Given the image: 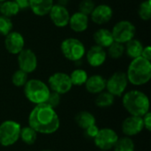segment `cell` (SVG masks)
Listing matches in <instances>:
<instances>
[{"label":"cell","instance_id":"obj_1","mask_svg":"<svg viewBox=\"0 0 151 151\" xmlns=\"http://www.w3.org/2000/svg\"><path fill=\"white\" fill-rule=\"evenodd\" d=\"M28 126L37 134H51L56 133L60 127V119L55 109L47 104L35 106L28 116Z\"/></svg>","mask_w":151,"mask_h":151},{"label":"cell","instance_id":"obj_2","mask_svg":"<svg viewBox=\"0 0 151 151\" xmlns=\"http://www.w3.org/2000/svg\"><path fill=\"white\" fill-rule=\"evenodd\" d=\"M122 104L131 116L143 117L150 111V99L141 90L133 89L125 93L122 97Z\"/></svg>","mask_w":151,"mask_h":151},{"label":"cell","instance_id":"obj_3","mask_svg":"<svg viewBox=\"0 0 151 151\" xmlns=\"http://www.w3.org/2000/svg\"><path fill=\"white\" fill-rule=\"evenodd\" d=\"M126 74L128 83L134 86H143L151 79V62L142 57L134 58L130 62Z\"/></svg>","mask_w":151,"mask_h":151},{"label":"cell","instance_id":"obj_4","mask_svg":"<svg viewBox=\"0 0 151 151\" xmlns=\"http://www.w3.org/2000/svg\"><path fill=\"white\" fill-rule=\"evenodd\" d=\"M50 89L48 85L39 79H30L24 86V95L32 104L37 105L46 103Z\"/></svg>","mask_w":151,"mask_h":151},{"label":"cell","instance_id":"obj_5","mask_svg":"<svg viewBox=\"0 0 151 151\" xmlns=\"http://www.w3.org/2000/svg\"><path fill=\"white\" fill-rule=\"evenodd\" d=\"M60 50L65 58L74 63L81 61L87 51L84 43L75 37L64 39L60 43Z\"/></svg>","mask_w":151,"mask_h":151},{"label":"cell","instance_id":"obj_6","mask_svg":"<svg viewBox=\"0 0 151 151\" xmlns=\"http://www.w3.org/2000/svg\"><path fill=\"white\" fill-rule=\"evenodd\" d=\"M21 126L14 120H5L0 124V145L10 147L19 140Z\"/></svg>","mask_w":151,"mask_h":151},{"label":"cell","instance_id":"obj_7","mask_svg":"<svg viewBox=\"0 0 151 151\" xmlns=\"http://www.w3.org/2000/svg\"><path fill=\"white\" fill-rule=\"evenodd\" d=\"M114 42L126 44L134 39L136 34V27L130 20L122 19L118 21L111 30Z\"/></svg>","mask_w":151,"mask_h":151},{"label":"cell","instance_id":"obj_8","mask_svg":"<svg viewBox=\"0 0 151 151\" xmlns=\"http://www.w3.org/2000/svg\"><path fill=\"white\" fill-rule=\"evenodd\" d=\"M128 85V80L125 72L118 71L113 73L106 80L105 89L113 96H121Z\"/></svg>","mask_w":151,"mask_h":151},{"label":"cell","instance_id":"obj_9","mask_svg":"<svg viewBox=\"0 0 151 151\" xmlns=\"http://www.w3.org/2000/svg\"><path fill=\"white\" fill-rule=\"evenodd\" d=\"M47 85L50 91L56 92L60 96L68 93L73 88L69 74L63 72H57L51 74L48 79Z\"/></svg>","mask_w":151,"mask_h":151},{"label":"cell","instance_id":"obj_10","mask_svg":"<svg viewBox=\"0 0 151 151\" xmlns=\"http://www.w3.org/2000/svg\"><path fill=\"white\" fill-rule=\"evenodd\" d=\"M118 139L119 135L115 130L110 127H104L99 129L96 136L94 138V142L100 150L109 151L113 149Z\"/></svg>","mask_w":151,"mask_h":151},{"label":"cell","instance_id":"obj_11","mask_svg":"<svg viewBox=\"0 0 151 151\" xmlns=\"http://www.w3.org/2000/svg\"><path fill=\"white\" fill-rule=\"evenodd\" d=\"M17 62L19 69L27 74L34 73L38 65L37 56L31 49L24 48L17 55Z\"/></svg>","mask_w":151,"mask_h":151},{"label":"cell","instance_id":"obj_12","mask_svg":"<svg viewBox=\"0 0 151 151\" xmlns=\"http://www.w3.org/2000/svg\"><path fill=\"white\" fill-rule=\"evenodd\" d=\"M4 48L12 55H18L25 48V38L18 31H12L4 36Z\"/></svg>","mask_w":151,"mask_h":151},{"label":"cell","instance_id":"obj_13","mask_svg":"<svg viewBox=\"0 0 151 151\" xmlns=\"http://www.w3.org/2000/svg\"><path fill=\"white\" fill-rule=\"evenodd\" d=\"M113 17V10L111 5L106 4H100L96 5L89 15V19L99 26L107 24Z\"/></svg>","mask_w":151,"mask_h":151},{"label":"cell","instance_id":"obj_14","mask_svg":"<svg viewBox=\"0 0 151 151\" xmlns=\"http://www.w3.org/2000/svg\"><path fill=\"white\" fill-rule=\"evenodd\" d=\"M48 15L50 17V21L53 23L54 26H56L57 27L62 28V27H65L66 26H68L71 14L65 6L54 4Z\"/></svg>","mask_w":151,"mask_h":151},{"label":"cell","instance_id":"obj_15","mask_svg":"<svg viewBox=\"0 0 151 151\" xmlns=\"http://www.w3.org/2000/svg\"><path fill=\"white\" fill-rule=\"evenodd\" d=\"M144 129L142 117L129 116L126 118L121 125V130L125 136L132 137L139 134Z\"/></svg>","mask_w":151,"mask_h":151},{"label":"cell","instance_id":"obj_16","mask_svg":"<svg viewBox=\"0 0 151 151\" xmlns=\"http://www.w3.org/2000/svg\"><path fill=\"white\" fill-rule=\"evenodd\" d=\"M85 57L88 64L91 67L96 68L102 66L105 63L108 56L105 49L95 44L86 51Z\"/></svg>","mask_w":151,"mask_h":151},{"label":"cell","instance_id":"obj_17","mask_svg":"<svg viewBox=\"0 0 151 151\" xmlns=\"http://www.w3.org/2000/svg\"><path fill=\"white\" fill-rule=\"evenodd\" d=\"M89 20V16L78 11L70 15L68 26L75 33H83L88 28Z\"/></svg>","mask_w":151,"mask_h":151},{"label":"cell","instance_id":"obj_18","mask_svg":"<svg viewBox=\"0 0 151 151\" xmlns=\"http://www.w3.org/2000/svg\"><path fill=\"white\" fill-rule=\"evenodd\" d=\"M84 85L88 93L97 95L104 91L106 87V79L100 74H93L88 77V80Z\"/></svg>","mask_w":151,"mask_h":151},{"label":"cell","instance_id":"obj_19","mask_svg":"<svg viewBox=\"0 0 151 151\" xmlns=\"http://www.w3.org/2000/svg\"><path fill=\"white\" fill-rule=\"evenodd\" d=\"M53 4L54 0H30L29 9L35 16L44 17L49 14Z\"/></svg>","mask_w":151,"mask_h":151},{"label":"cell","instance_id":"obj_20","mask_svg":"<svg viewBox=\"0 0 151 151\" xmlns=\"http://www.w3.org/2000/svg\"><path fill=\"white\" fill-rule=\"evenodd\" d=\"M93 40L96 45H98L104 49H107L114 42L111 31L105 27L96 29L93 34Z\"/></svg>","mask_w":151,"mask_h":151},{"label":"cell","instance_id":"obj_21","mask_svg":"<svg viewBox=\"0 0 151 151\" xmlns=\"http://www.w3.org/2000/svg\"><path fill=\"white\" fill-rule=\"evenodd\" d=\"M124 45H125V53L128 58L134 59L142 56V52L144 46L139 39L134 38Z\"/></svg>","mask_w":151,"mask_h":151},{"label":"cell","instance_id":"obj_22","mask_svg":"<svg viewBox=\"0 0 151 151\" xmlns=\"http://www.w3.org/2000/svg\"><path fill=\"white\" fill-rule=\"evenodd\" d=\"M74 120L76 125L83 130L87 129L90 126L96 125V121L95 116L88 111H81L78 112L74 118Z\"/></svg>","mask_w":151,"mask_h":151},{"label":"cell","instance_id":"obj_23","mask_svg":"<svg viewBox=\"0 0 151 151\" xmlns=\"http://www.w3.org/2000/svg\"><path fill=\"white\" fill-rule=\"evenodd\" d=\"M19 12V7L13 0H6L0 4V15L11 19L18 15Z\"/></svg>","mask_w":151,"mask_h":151},{"label":"cell","instance_id":"obj_24","mask_svg":"<svg viewBox=\"0 0 151 151\" xmlns=\"http://www.w3.org/2000/svg\"><path fill=\"white\" fill-rule=\"evenodd\" d=\"M38 134L31 128L29 126L21 127L20 134H19V139L27 145H33L37 141Z\"/></svg>","mask_w":151,"mask_h":151},{"label":"cell","instance_id":"obj_25","mask_svg":"<svg viewBox=\"0 0 151 151\" xmlns=\"http://www.w3.org/2000/svg\"><path fill=\"white\" fill-rule=\"evenodd\" d=\"M114 101L115 96H113L108 91H103L97 94L95 99V104L99 108H108L114 104Z\"/></svg>","mask_w":151,"mask_h":151},{"label":"cell","instance_id":"obj_26","mask_svg":"<svg viewBox=\"0 0 151 151\" xmlns=\"http://www.w3.org/2000/svg\"><path fill=\"white\" fill-rule=\"evenodd\" d=\"M69 77L73 86H82L86 83L88 75L86 70L76 68L69 74Z\"/></svg>","mask_w":151,"mask_h":151},{"label":"cell","instance_id":"obj_27","mask_svg":"<svg viewBox=\"0 0 151 151\" xmlns=\"http://www.w3.org/2000/svg\"><path fill=\"white\" fill-rule=\"evenodd\" d=\"M135 146L134 142L131 137H121L119 138L115 146L113 147V151H134Z\"/></svg>","mask_w":151,"mask_h":151},{"label":"cell","instance_id":"obj_28","mask_svg":"<svg viewBox=\"0 0 151 151\" xmlns=\"http://www.w3.org/2000/svg\"><path fill=\"white\" fill-rule=\"evenodd\" d=\"M107 56L112 59H119L125 54V45L117 42H113L107 48Z\"/></svg>","mask_w":151,"mask_h":151},{"label":"cell","instance_id":"obj_29","mask_svg":"<svg viewBox=\"0 0 151 151\" xmlns=\"http://www.w3.org/2000/svg\"><path fill=\"white\" fill-rule=\"evenodd\" d=\"M138 15L141 19L149 21L151 18V0L142 1L138 8Z\"/></svg>","mask_w":151,"mask_h":151},{"label":"cell","instance_id":"obj_30","mask_svg":"<svg viewBox=\"0 0 151 151\" xmlns=\"http://www.w3.org/2000/svg\"><path fill=\"white\" fill-rule=\"evenodd\" d=\"M28 74L26 73L25 72L18 69L16 70L12 75V84L17 87V88H21L24 87L25 84L27 83V81H28Z\"/></svg>","mask_w":151,"mask_h":151},{"label":"cell","instance_id":"obj_31","mask_svg":"<svg viewBox=\"0 0 151 151\" xmlns=\"http://www.w3.org/2000/svg\"><path fill=\"white\" fill-rule=\"evenodd\" d=\"M13 23L10 18L0 15V35L5 36L12 31Z\"/></svg>","mask_w":151,"mask_h":151},{"label":"cell","instance_id":"obj_32","mask_svg":"<svg viewBox=\"0 0 151 151\" xmlns=\"http://www.w3.org/2000/svg\"><path fill=\"white\" fill-rule=\"evenodd\" d=\"M96 4L93 0H81L79 4L78 9L79 12L89 16L92 11L94 10Z\"/></svg>","mask_w":151,"mask_h":151},{"label":"cell","instance_id":"obj_33","mask_svg":"<svg viewBox=\"0 0 151 151\" xmlns=\"http://www.w3.org/2000/svg\"><path fill=\"white\" fill-rule=\"evenodd\" d=\"M60 101H61V96L59 94L56 93V92L50 91V93L49 95V97H48V99H47L45 104H47L51 108L56 109L59 105Z\"/></svg>","mask_w":151,"mask_h":151},{"label":"cell","instance_id":"obj_34","mask_svg":"<svg viewBox=\"0 0 151 151\" xmlns=\"http://www.w3.org/2000/svg\"><path fill=\"white\" fill-rule=\"evenodd\" d=\"M99 131V128L96 125H93V126H90L89 127H88L87 129L84 130V134H85V137L88 138V139H93L96 136L97 133Z\"/></svg>","mask_w":151,"mask_h":151},{"label":"cell","instance_id":"obj_35","mask_svg":"<svg viewBox=\"0 0 151 151\" xmlns=\"http://www.w3.org/2000/svg\"><path fill=\"white\" fill-rule=\"evenodd\" d=\"M142 120H143V126L144 128L148 131L150 132L151 130V113L149 111L148 113H146L143 117H142Z\"/></svg>","mask_w":151,"mask_h":151},{"label":"cell","instance_id":"obj_36","mask_svg":"<svg viewBox=\"0 0 151 151\" xmlns=\"http://www.w3.org/2000/svg\"><path fill=\"white\" fill-rule=\"evenodd\" d=\"M143 58L150 61L151 60V47L150 45H147V46H144L143 50H142V56Z\"/></svg>","mask_w":151,"mask_h":151},{"label":"cell","instance_id":"obj_37","mask_svg":"<svg viewBox=\"0 0 151 151\" xmlns=\"http://www.w3.org/2000/svg\"><path fill=\"white\" fill-rule=\"evenodd\" d=\"M17 4L18 6L19 7L20 11L21 10H27L29 8V2L30 0H13Z\"/></svg>","mask_w":151,"mask_h":151},{"label":"cell","instance_id":"obj_38","mask_svg":"<svg viewBox=\"0 0 151 151\" xmlns=\"http://www.w3.org/2000/svg\"><path fill=\"white\" fill-rule=\"evenodd\" d=\"M58 4H60V5H63V6H65L69 4V0H58L57 2Z\"/></svg>","mask_w":151,"mask_h":151},{"label":"cell","instance_id":"obj_39","mask_svg":"<svg viewBox=\"0 0 151 151\" xmlns=\"http://www.w3.org/2000/svg\"><path fill=\"white\" fill-rule=\"evenodd\" d=\"M41 151H53V150H41Z\"/></svg>","mask_w":151,"mask_h":151},{"label":"cell","instance_id":"obj_40","mask_svg":"<svg viewBox=\"0 0 151 151\" xmlns=\"http://www.w3.org/2000/svg\"><path fill=\"white\" fill-rule=\"evenodd\" d=\"M4 1H6V0H0V4L3 3V2H4Z\"/></svg>","mask_w":151,"mask_h":151},{"label":"cell","instance_id":"obj_41","mask_svg":"<svg viewBox=\"0 0 151 151\" xmlns=\"http://www.w3.org/2000/svg\"><path fill=\"white\" fill-rule=\"evenodd\" d=\"M100 151H104V150H100Z\"/></svg>","mask_w":151,"mask_h":151}]
</instances>
